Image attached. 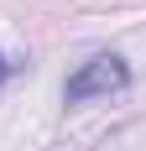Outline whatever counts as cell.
Wrapping results in <instances>:
<instances>
[{
	"label": "cell",
	"instance_id": "cell-1",
	"mask_svg": "<svg viewBox=\"0 0 146 151\" xmlns=\"http://www.w3.org/2000/svg\"><path fill=\"white\" fill-rule=\"evenodd\" d=\"M131 89V63L120 52H94L89 63H78L63 83V104H89V99H110V94Z\"/></svg>",
	"mask_w": 146,
	"mask_h": 151
},
{
	"label": "cell",
	"instance_id": "cell-2",
	"mask_svg": "<svg viewBox=\"0 0 146 151\" xmlns=\"http://www.w3.org/2000/svg\"><path fill=\"white\" fill-rule=\"evenodd\" d=\"M16 68H21V63H11V58H5V52H0V89H5V78H11Z\"/></svg>",
	"mask_w": 146,
	"mask_h": 151
}]
</instances>
